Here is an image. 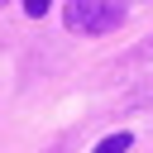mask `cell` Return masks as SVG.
Segmentation results:
<instances>
[{
	"mask_svg": "<svg viewBox=\"0 0 153 153\" xmlns=\"http://www.w3.org/2000/svg\"><path fill=\"white\" fill-rule=\"evenodd\" d=\"M19 5H24V14H33V19H38V14H48V5H53V0H19Z\"/></svg>",
	"mask_w": 153,
	"mask_h": 153,
	"instance_id": "3957f363",
	"label": "cell"
},
{
	"mask_svg": "<svg viewBox=\"0 0 153 153\" xmlns=\"http://www.w3.org/2000/svg\"><path fill=\"white\" fill-rule=\"evenodd\" d=\"M62 24L72 33H86V38L115 33L124 24V0H67L62 5Z\"/></svg>",
	"mask_w": 153,
	"mask_h": 153,
	"instance_id": "6da1fadb",
	"label": "cell"
},
{
	"mask_svg": "<svg viewBox=\"0 0 153 153\" xmlns=\"http://www.w3.org/2000/svg\"><path fill=\"white\" fill-rule=\"evenodd\" d=\"M129 143H134V134H110V139H100L91 153H124Z\"/></svg>",
	"mask_w": 153,
	"mask_h": 153,
	"instance_id": "7a4b0ae2",
	"label": "cell"
}]
</instances>
